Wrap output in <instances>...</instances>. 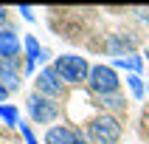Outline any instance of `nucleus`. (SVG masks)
Here are the masks:
<instances>
[{"instance_id":"5","label":"nucleus","mask_w":149,"mask_h":144,"mask_svg":"<svg viewBox=\"0 0 149 144\" xmlns=\"http://www.w3.org/2000/svg\"><path fill=\"white\" fill-rule=\"evenodd\" d=\"M34 82H37V91H40V96H48V99H54V96H59V93H62V82H59V74L54 71V68H42L40 76H37Z\"/></svg>"},{"instance_id":"17","label":"nucleus","mask_w":149,"mask_h":144,"mask_svg":"<svg viewBox=\"0 0 149 144\" xmlns=\"http://www.w3.org/2000/svg\"><path fill=\"white\" fill-rule=\"evenodd\" d=\"M6 14H8V11H6V8H3V6H0V25L6 23Z\"/></svg>"},{"instance_id":"9","label":"nucleus","mask_w":149,"mask_h":144,"mask_svg":"<svg viewBox=\"0 0 149 144\" xmlns=\"http://www.w3.org/2000/svg\"><path fill=\"white\" fill-rule=\"evenodd\" d=\"M113 68H121V71H127V74H138V76H141V71H143V57H138V54L116 57V59H113Z\"/></svg>"},{"instance_id":"11","label":"nucleus","mask_w":149,"mask_h":144,"mask_svg":"<svg viewBox=\"0 0 149 144\" xmlns=\"http://www.w3.org/2000/svg\"><path fill=\"white\" fill-rule=\"evenodd\" d=\"M127 85H130V91H132V99H143L146 88H143V79L138 74H127Z\"/></svg>"},{"instance_id":"8","label":"nucleus","mask_w":149,"mask_h":144,"mask_svg":"<svg viewBox=\"0 0 149 144\" xmlns=\"http://www.w3.org/2000/svg\"><path fill=\"white\" fill-rule=\"evenodd\" d=\"M20 54V37L11 28H0V59L17 57Z\"/></svg>"},{"instance_id":"10","label":"nucleus","mask_w":149,"mask_h":144,"mask_svg":"<svg viewBox=\"0 0 149 144\" xmlns=\"http://www.w3.org/2000/svg\"><path fill=\"white\" fill-rule=\"evenodd\" d=\"M25 54H28V65H25V71L31 74L34 71V65L40 62V59H45V54H42V48H40V42H37V37H25Z\"/></svg>"},{"instance_id":"4","label":"nucleus","mask_w":149,"mask_h":144,"mask_svg":"<svg viewBox=\"0 0 149 144\" xmlns=\"http://www.w3.org/2000/svg\"><path fill=\"white\" fill-rule=\"evenodd\" d=\"M28 113H31V119L37 124H48V122H54L59 116V107H56V102H51L48 96H37L34 93L28 99Z\"/></svg>"},{"instance_id":"2","label":"nucleus","mask_w":149,"mask_h":144,"mask_svg":"<svg viewBox=\"0 0 149 144\" xmlns=\"http://www.w3.org/2000/svg\"><path fill=\"white\" fill-rule=\"evenodd\" d=\"M54 71L59 74V79H65V82H70V85H79L82 79L90 76V65H87V59H84V57H76V54L56 57Z\"/></svg>"},{"instance_id":"16","label":"nucleus","mask_w":149,"mask_h":144,"mask_svg":"<svg viewBox=\"0 0 149 144\" xmlns=\"http://www.w3.org/2000/svg\"><path fill=\"white\" fill-rule=\"evenodd\" d=\"M6 96H8V88H3V85H0V105L6 102Z\"/></svg>"},{"instance_id":"1","label":"nucleus","mask_w":149,"mask_h":144,"mask_svg":"<svg viewBox=\"0 0 149 144\" xmlns=\"http://www.w3.org/2000/svg\"><path fill=\"white\" fill-rule=\"evenodd\" d=\"M87 136H90L93 144H118L121 141V122L116 116H96L87 127Z\"/></svg>"},{"instance_id":"6","label":"nucleus","mask_w":149,"mask_h":144,"mask_svg":"<svg viewBox=\"0 0 149 144\" xmlns=\"http://www.w3.org/2000/svg\"><path fill=\"white\" fill-rule=\"evenodd\" d=\"M0 85L8 88V91H17L20 88V59L17 57L0 59Z\"/></svg>"},{"instance_id":"13","label":"nucleus","mask_w":149,"mask_h":144,"mask_svg":"<svg viewBox=\"0 0 149 144\" xmlns=\"http://www.w3.org/2000/svg\"><path fill=\"white\" fill-rule=\"evenodd\" d=\"M101 105L104 107H110V110H121V107H127V102L118 96V93H113V96H101Z\"/></svg>"},{"instance_id":"15","label":"nucleus","mask_w":149,"mask_h":144,"mask_svg":"<svg viewBox=\"0 0 149 144\" xmlns=\"http://www.w3.org/2000/svg\"><path fill=\"white\" fill-rule=\"evenodd\" d=\"M20 14H23L25 20H28V23L34 20V14H31V8H28V6H20Z\"/></svg>"},{"instance_id":"12","label":"nucleus","mask_w":149,"mask_h":144,"mask_svg":"<svg viewBox=\"0 0 149 144\" xmlns=\"http://www.w3.org/2000/svg\"><path fill=\"white\" fill-rule=\"evenodd\" d=\"M0 119L6 122V124H20V110L17 107H11V105H0Z\"/></svg>"},{"instance_id":"3","label":"nucleus","mask_w":149,"mask_h":144,"mask_svg":"<svg viewBox=\"0 0 149 144\" xmlns=\"http://www.w3.org/2000/svg\"><path fill=\"white\" fill-rule=\"evenodd\" d=\"M87 85H90L93 93H99V96H113L118 93V74L113 65H93L90 68V76H87Z\"/></svg>"},{"instance_id":"18","label":"nucleus","mask_w":149,"mask_h":144,"mask_svg":"<svg viewBox=\"0 0 149 144\" xmlns=\"http://www.w3.org/2000/svg\"><path fill=\"white\" fill-rule=\"evenodd\" d=\"M146 57H149V45H146Z\"/></svg>"},{"instance_id":"7","label":"nucleus","mask_w":149,"mask_h":144,"mask_svg":"<svg viewBox=\"0 0 149 144\" xmlns=\"http://www.w3.org/2000/svg\"><path fill=\"white\" fill-rule=\"evenodd\" d=\"M45 144H84V138L73 127H51L45 133Z\"/></svg>"},{"instance_id":"14","label":"nucleus","mask_w":149,"mask_h":144,"mask_svg":"<svg viewBox=\"0 0 149 144\" xmlns=\"http://www.w3.org/2000/svg\"><path fill=\"white\" fill-rule=\"evenodd\" d=\"M20 130H23V136H25V141H28V144H40V141H37V136H34V130L28 124H20Z\"/></svg>"}]
</instances>
